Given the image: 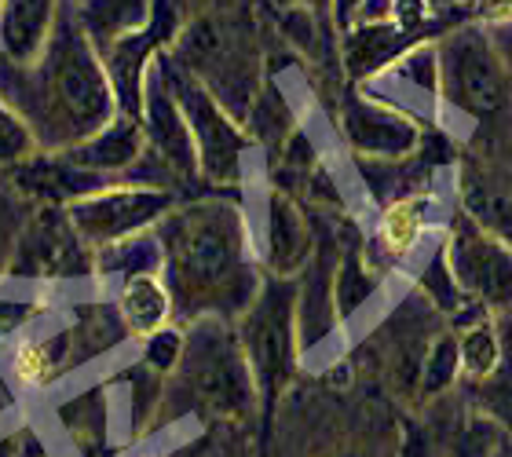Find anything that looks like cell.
I'll return each mask as SVG.
<instances>
[{"mask_svg": "<svg viewBox=\"0 0 512 457\" xmlns=\"http://www.w3.org/2000/svg\"><path fill=\"white\" fill-rule=\"evenodd\" d=\"M26 220H30V213L19 198V187H0V271H8Z\"/></svg>", "mask_w": 512, "mask_h": 457, "instance_id": "cell-25", "label": "cell"}, {"mask_svg": "<svg viewBox=\"0 0 512 457\" xmlns=\"http://www.w3.org/2000/svg\"><path fill=\"white\" fill-rule=\"evenodd\" d=\"M172 373H176L187 403L198 406L202 414L220 417V421H238L253 410V366H249V355L242 348V337L220 315H202L191 322L183 359Z\"/></svg>", "mask_w": 512, "mask_h": 457, "instance_id": "cell-3", "label": "cell"}, {"mask_svg": "<svg viewBox=\"0 0 512 457\" xmlns=\"http://www.w3.org/2000/svg\"><path fill=\"white\" fill-rule=\"evenodd\" d=\"M472 8L483 22H512V0H472Z\"/></svg>", "mask_w": 512, "mask_h": 457, "instance_id": "cell-30", "label": "cell"}, {"mask_svg": "<svg viewBox=\"0 0 512 457\" xmlns=\"http://www.w3.org/2000/svg\"><path fill=\"white\" fill-rule=\"evenodd\" d=\"M77 19L99 52L128 33L143 30L154 15V0H77Z\"/></svg>", "mask_w": 512, "mask_h": 457, "instance_id": "cell-19", "label": "cell"}, {"mask_svg": "<svg viewBox=\"0 0 512 457\" xmlns=\"http://www.w3.org/2000/svg\"><path fill=\"white\" fill-rule=\"evenodd\" d=\"M443 96L469 114H491L502 103V70L476 30H461L439 52Z\"/></svg>", "mask_w": 512, "mask_h": 457, "instance_id": "cell-10", "label": "cell"}, {"mask_svg": "<svg viewBox=\"0 0 512 457\" xmlns=\"http://www.w3.org/2000/svg\"><path fill=\"white\" fill-rule=\"evenodd\" d=\"M74 4H77V0H74Z\"/></svg>", "mask_w": 512, "mask_h": 457, "instance_id": "cell-37", "label": "cell"}, {"mask_svg": "<svg viewBox=\"0 0 512 457\" xmlns=\"http://www.w3.org/2000/svg\"><path fill=\"white\" fill-rule=\"evenodd\" d=\"M359 4H363V0H330L333 15H337V22H341L344 30H348V22H352V15H355Z\"/></svg>", "mask_w": 512, "mask_h": 457, "instance_id": "cell-31", "label": "cell"}, {"mask_svg": "<svg viewBox=\"0 0 512 457\" xmlns=\"http://www.w3.org/2000/svg\"><path fill=\"white\" fill-rule=\"evenodd\" d=\"M147 150V136H143V121L139 117L118 114L107 128H99L96 136L81 139L74 147L63 150V158L70 165L96 176H114V172H128L139 161V154Z\"/></svg>", "mask_w": 512, "mask_h": 457, "instance_id": "cell-14", "label": "cell"}, {"mask_svg": "<svg viewBox=\"0 0 512 457\" xmlns=\"http://www.w3.org/2000/svg\"><path fill=\"white\" fill-rule=\"evenodd\" d=\"M264 256L271 275L289 278L297 275L300 267L308 264L311 256V234L300 209L282 194L267 198V216H264Z\"/></svg>", "mask_w": 512, "mask_h": 457, "instance_id": "cell-16", "label": "cell"}, {"mask_svg": "<svg viewBox=\"0 0 512 457\" xmlns=\"http://www.w3.org/2000/svg\"><path fill=\"white\" fill-rule=\"evenodd\" d=\"M428 213H432V202H428L425 194L395 198V202L384 205L381 220H377V245H381V253L392 256V260H406L421 245V238H425Z\"/></svg>", "mask_w": 512, "mask_h": 457, "instance_id": "cell-20", "label": "cell"}, {"mask_svg": "<svg viewBox=\"0 0 512 457\" xmlns=\"http://www.w3.org/2000/svg\"><path fill=\"white\" fill-rule=\"evenodd\" d=\"M88 249L70 213L44 205L22 227L8 271L15 278H74L88 271Z\"/></svg>", "mask_w": 512, "mask_h": 457, "instance_id": "cell-8", "label": "cell"}, {"mask_svg": "<svg viewBox=\"0 0 512 457\" xmlns=\"http://www.w3.org/2000/svg\"><path fill=\"white\" fill-rule=\"evenodd\" d=\"M92 267H96L103 278H132L143 275V271H161L165 267V249H161L158 231H139L128 234L121 242L99 245L96 256H92Z\"/></svg>", "mask_w": 512, "mask_h": 457, "instance_id": "cell-21", "label": "cell"}, {"mask_svg": "<svg viewBox=\"0 0 512 457\" xmlns=\"http://www.w3.org/2000/svg\"><path fill=\"white\" fill-rule=\"evenodd\" d=\"M74 326L48 333H30L11 348L8 359V377L11 384H19L26 392H48L70 366H74Z\"/></svg>", "mask_w": 512, "mask_h": 457, "instance_id": "cell-13", "label": "cell"}, {"mask_svg": "<svg viewBox=\"0 0 512 457\" xmlns=\"http://www.w3.org/2000/svg\"><path fill=\"white\" fill-rule=\"evenodd\" d=\"M176 311L202 315H242L253 304L256 271L249 264L246 216L227 202H198L169 209L158 220Z\"/></svg>", "mask_w": 512, "mask_h": 457, "instance_id": "cell-2", "label": "cell"}, {"mask_svg": "<svg viewBox=\"0 0 512 457\" xmlns=\"http://www.w3.org/2000/svg\"><path fill=\"white\" fill-rule=\"evenodd\" d=\"M447 267L465 297L483 308L512 304V245L483 227H458L447 238Z\"/></svg>", "mask_w": 512, "mask_h": 457, "instance_id": "cell-9", "label": "cell"}, {"mask_svg": "<svg viewBox=\"0 0 512 457\" xmlns=\"http://www.w3.org/2000/svg\"><path fill=\"white\" fill-rule=\"evenodd\" d=\"M494 439H498V436H494ZM494 439L483 432V425H476V428H469L458 443H454L450 457H487V454H491V447H494Z\"/></svg>", "mask_w": 512, "mask_h": 457, "instance_id": "cell-29", "label": "cell"}, {"mask_svg": "<svg viewBox=\"0 0 512 457\" xmlns=\"http://www.w3.org/2000/svg\"><path fill=\"white\" fill-rule=\"evenodd\" d=\"M0 99L26 117L44 150L74 147L118 117V96L103 55L77 19L74 4L59 8L37 63L19 66L0 55Z\"/></svg>", "mask_w": 512, "mask_h": 457, "instance_id": "cell-1", "label": "cell"}, {"mask_svg": "<svg viewBox=\"0 0 512 457\" xmlns=\"http://www.w3.org/2000/svg\"><path fill=\"white\" fill-rule=\"evenodd\" d=\"M161 63H165L172 92L180 99L183 117L191 125L194 150H198V172L209 176V180L235 183L242 176V161H246L249 150V139L242 132V125H238V117L202 81H194L176 59H161Z\"/></svg>", "mask_w": 512, "mask_h": 457, "instance_id": "cell-5", "label": "cell"}, {"mask_svg": "<svg viewBox=\"0 0 512 457\" xmlns=\"http://www.w3.org/2000/svg\"><path fill=\"white\" fill-rule=\"evenodd\" d=\"M410 48H417L414 33H403L399 26L384 22V26H348L344 33V70L359 81L384 74L392 63H399Z\"/></svg>", "mask_w": 512, "mask_h": 457, "instance_id": "cell-18", "label": "cell"}, {"mask_svg": "<svg viewBox=\"0 0 512 457\" xmlns=\"http://www.w3.org/2000/svg\"><path fill=\"white\" fill-rule=\"evenodd\" d=\"M432 19V0H392V26L403 33H421L425 22Z\"/></svg>", "mask_w": 512, "mask_h": 457, "instance_id": "cell-27", "label": "cell"}, {"mask_svg": "<svg viewBox=\"0 0 512 457\" xmlns=\"http://www.w3.org/2000/svg\"><path fill=\"white\" fill-rule=\"evenodd\" d=\"M183 344H187V333L183 330H172V326H165V330L150 333L147 341H143V366H150L154 373H172L176 366H180L183 359Z\"/></svg>", "mask_w": 512, "mask_h": 457, "instance_id": "cell-26", "label": "cell"}, {"mask_svg": "<svg viewBox=\"0 0 512 457\" xmlns=\"http://www.w3.org/2000/svg\"><path fill=\"white\" fill-rule=\"evenodd\" d=\"M8 406H11V392H8V388H4V384H0V414H4Z\"/></svg>", "mask_w": 512, "mask_h": 457, "instance_id": "cell-34", "label": "cell"}, {"mask_svg": "<svg viewBox=\"0 0 512 457\" xmlns=\"http://www.w3.org/2000/svg\"><path fill=\"white\" fill-rule=\"evenodd\" d=\"M458 355H461V373H465L469 381H487V377H494L498 362H502V341H498L494 326L472 322L469 330L458 337Z\"/></svg>", "mask_w": 512, "mask_h": 457, "instance_id": "cell-23", "label": "cell"}, {"mask_svg": "<svg viewBox=\"0 0 512 457\" xmlns=\"http://www.w3.org/2000/svg\"><path fill=\"white\" fill-rule=\"evenodd\" d=\"M242 348L253 366L256 388L275 392L286 381L293 351H297V293L286 278H271L256 289L253 304L242 311Z\"/></svg>", "mask_w": 512, "mask_h": 457, "instance_id": "cell-6", "label": "cell"}, {"mask_svg": "<svg viewBox=\"0 0 512 457\" xmlns=\"http://www.w3.org/2000/svg\"><path fill=\"white\" fill-rule=\"evenodd\" d=\"M487 457H512V436H498Z\"/></svg>", "mask_w": 512, "mask_h": 457, "instance_id": "cell-33", "label": "cell"}, {"mask_svg": "<svg viewBox=\"0 0 512 457\" xmlns=\"http://www.w3.org/2000/svg\"><path fill=\"white\" fill-rule=\"evenodd\" d=\"M432 4H465V0H432Z\"/></svg>", "mask_w": 512, "mask_h": 457, "instance_id": "cell-35", "label": "cell"}, {"mask_svg": "<svg viewBox=\"0 0 512 457\" xmlns=\"http://www.w3.org/2000/svg\"><path fill=\"white\" fill-rule=\"evenodd\" d=\"M461 373V355H458V337L443 333L439 341H432L425 348L421 370H417V395L421 399H436L454 384V377Z\"/></svg>", "mask_w": 512, "mask_h": 457, "instance_id": "cell-22", "label": "cell"}, {"mask_svg": "<svg viewBox=\"0 0 512 457\" xmlns=\"http://www.w3.org/2000/svg\"><path fill=\"white\" fill-rule=\"evenodd\" d=\"M344 136L366 158H403L417 147L421 128L406 110L366 96L344 107Z\"/></svg>", "mask_w": 512, "mask_h": 457, "instance_id": "cell-12", "label": "cell"}, {"mask_svg": "<svg viewBox=\"0 0 512 457\" xmlns=\"http://www.w3.org/2000/svg\"><path fill=\"white\" fill-rule=\"evenodd\" d=\"M33 147H37V136L26 125V117L8 99H0V165H19L30 158Z\"/></svg>", "mask_w": 512, "mask_h": 457, "instance_id": "cell-24", "label": "cell"}, {"mask_svg": "<svg viewBox=\"0 0 512 457\" xmlns=\"http://www.w3.org/2000/svg\"><path fill=\"white\" fill-rule=\"evenodd\" d=\"M154 457H172V454H154Z\"/></svg>", "mask_w": 512, "mask_h": 457, "instance_id": "cell-36", "label": "cell"}, {"mask_svg": "<svg viewBox=\"0 0 512 457\" xmlns=\"http://www.w3.org/2000/svg\"><path fill=\"white\" fill-rule=\"evenodd\" d=\"M275 4H282V8H311V11L330 8V0H275Z\"/></svg>", "mask_w": 512, "mask_h": 457, "instance_id": "cell-32", "label": "cell"}, {"mask_svg": "<svg viewBox=\"0 0 512 457\" xmlns=\"http://www.w3.org/2000/svg\"><path fill=\"white\" fill-rule=\"evenodd\" d=\"M139 121H143L147 147L158 154V161L165 165V169L180 172V176L198 172V150H194L191 125H187L180 99H176V92H172L161 55L147 70V85H143V114H139Z\"/></svg>", "mask_w": 512, "mask_h": 457, "instance_id": "cell-11", "label": "cell"}, {"mask_svg": "<svg viewBox=\"0 0 512 457\" xmlns=\"http://www.w3.org/2000/svg\"><path fill=\"white\" fill-rule=\"evenodd\" d=\"M59 8V0H0V55L19 66L37 63Z\"/></svg>", "mask_w": 512, "mask_h": 457, "instance_id": "cell-15", "label": "cell"}, {"mask_svg": "<svg viewBox=\"0 0 512 457\" xmlns=\"http://www.w3.org/2000/svg\"><path fill=\"white\" fill-rule=\"evenodd\" d=\"M176 63L194 81H202L238 121L249 117L256 103V88H260V74H256L253 37L238 22L213 19V15L191 22L176 37Z\"/></svg>", "mask_w": 512, "mask_h": 457, "instance_id": "cell-4", "label": "cell"}, {"mask_svg": "<svg viewBox=\"0 0 512 457\" xmlns=\"http://www.w3.org/2000/svg\"><path fill=\"white\" fill-rule=\"evenodd\" d=\"M172 198L158 187H103L85 198L66 202V213L74 220L77 234L92 249L110 242H121L128 234H139L154 227L161 216L169 213Z\"/></svg>", "mask_w": 512, "mask_h": 457, "instance_id": "cell-7", "label": "cell"}, {"mask_svg": "<svg viewBox=\"0 0 512 457\" xmlns=\"http://www.w3.org/2000/svg\"><path fill=\"white\" fill-rule=\"evenodd\" d=\"M176 300H172L169 282L161 278V271H143L121 282L118 289V319L121 330L147 341L150 333H158L169 326Z\"/></svg>", "mask_w": 512, "mask_h": 457, "instance_id": "cell-17", "label": "cell"}, {"mask_svg": "<svg viewBox=\"0 0 512 457\" xmlns=\"http://www.w3.org/2000/svg\"><path fill=\"white\" fill-rule=\"evenodd\" d=\"M33 315H37V304H33V300L0 297V344L8 341L11 333H19L26 322H33Z\"/></svg>", "mask_w": 512, "mask_h": 457, "instance_id": "cell-28", "label": "cell"}]
</instances>
